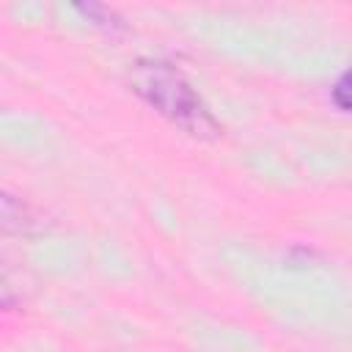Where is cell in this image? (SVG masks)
Listing matches in <instances>:
<instances>
[{"label": "cell", "mask_w": 352, "mask_h": 352, "mask_svg": "<svg viewBox=\"0 0 352 352\" xmlns=\"http://www.w3.org/2000/svg\"><path fill=\"white\" fill-rule=\"evenodd\" d=\"M135 91L168 121L182 126L190 135H214L217 121L192 91V85L168 63L160 60H140L132 74Z\"/></svg>", "instance_id": "1"}, {"label": "cell", "mask_w": 352, "mask_h": 352, "mask_svg": "<svg viewBox=\"0 0 352 352\" xmlns=\"http://www.w3.org/2000/svg\"><path fill=\"white\" fill-rule=\"evenodd\" d=\"M333 99L341 110H349L352 113V66L338 77L336 88H333Z\"/></svg>", "instance_id": "2"}]
</instances>
